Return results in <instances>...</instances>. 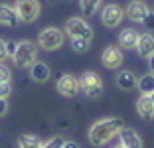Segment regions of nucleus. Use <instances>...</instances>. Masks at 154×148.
Instances as JSON below:
<instances>
[{
	"mask_svg": "<svg viewBox=\"0 0 154 148\" xmlns=\"http://www.w3.org/2000/svg\"><path fill=\"white\" fill-rule=\"evenodd\" d=\"M30 75H32V79L38 81V83H45V81L50 79L51 71L44 61H34L32 65H30Z\"/></svg>",
	"mask_w": 154,
	"mask_h": 148,
	"instance_id": "nucleus-13",
	"label": "nucleus"
},
{
	"mask_svg": "<svg viewBox=\"0 0 154 148\" xmlns=\"http://www.w3.org/2000/svg\"><path fill=\"white\" fill-rule=\"evenodd\" d=\"M115 81H117V87H119V89H122V91L134 89L136 83H138V79H136V75L132 71H121Z\"/></svg>",
	"mask_w": 154,
	"mask_h": 148,
	"instance_id": "nucleus-17",
	"label": "nucleus"
},
{
	"mask_svg": "<svg viewBox=\"0 0 154 148\" xmlns=\"http://www.w3.org/2000/svg\"><path fill=\"white\" fill-rule=\"evenodd\" d=\"M14 10L18 14L20 22H34L40 14V2L38 0H16Z\"/></svg>",
	"mask_w": 154,
	"mask_h": 148,
	"instance_id": "nucleus-6",
	"label": "nucleus"
},
{
	"mask_svg": "<svg viewBox=\"0 0 154 148\" xmlns=\"http://www.w3.org/2000/svg\"><path fill=\"white\" fill-rule=\"evenodd\" d=\"M115 148H127V146H122V144H119V146H115Z\"/></svg>",
	"mask_w": 154,
	"mask_h": 148,
	"instance_id": "nucleus-32",
	"label": "nucleus"
},
{
	"mask_svg": "<svg viewBox=\"0 0 154 148\" xmlns=\"http://www.w3.org/2000/svg\"><path fill=\"white\" fill-rule=\"evenodd\" d=\"M101 20H103V24L107 28H117L119 24H121V20H122V8L117 6V4L105 6L103 14H101Z\"/></svg>",
	"mask_w": 154,
	"mask_h": 148,
	"instance_id": "nucleus-8",
	"label": "nucleus"
},
{
	"mask_svg": "<svg viewBox=\"0 0 154 148\" xmlns=\"http://www.w3.org/2000/svg\"><path fill=\"white\" fill-rule=\"evenodd\" d=\"M0 24H2V26H12V28H16L20 24L18 14H16V10H14L12 6L0 4Z\"/></svg>",
	"mask_w": 154,
	"mask_h": 148,
	"instance_id": "nucleus-16",
	"label": "nucleus"
},
{
	"mask_svg": "<svg viewBox=\"0 0 154 148\" xmlns=\"http://www.w3.org/2000/svg\"><path fill=\"white\" fill-rule=\"evenodd\" d=\"M150 10H148V6L144 4V2H140V0H134V2H131L128 4V8H127V16L132 20V22H140L142 24V20L146 18V14H148Z\"/></svg>",
	"mask_w": 154,
	"mask_h": 148,
	"instance_id": "nucleus-11",
	"label": "nucleus"
},
{
	"mask_svg": "<svg viewBox=\"0 0 154 148\" xmlns=\"http://www.w3.org/2000/svg\"><path fill=\"white\" fill-rule=\"evenodd\" d=\"M136 85H138V89H140L142 95L154 93V73H146V75H142Z\"/></svg>",
	"mask_w": 154,
	"mask_h": 148,
	"instance_id": "nucleus-18",
	"label": "nucleus"
},
{
	"mask_svg": "<svg viewBox=\"0 0 154 148\" xmlns=\"http://www.w3.org/2000/svg\"><path fill=\"white\" fill-rule=\"evenodd\" d=\"M57 91H59V95H63V97H67V99L77 97V93L81 91V87H79V79H75V77L69 75V73L61 75L57 79Z\"/></svg>",
	"mask_w": 154,
	"mask_h": 148,
	"instance_id": "nucleus-7",
	"label": "nucleus"
},
{
	"mask_svg": "<svg viewBox=\"0 0 154 148\" xmlns=\"http://www.w3.org/2000/svg\"><path fill=\"white\" fill-rule=\"evenodd\" d=\"M16 48H18V44H16V42H6V49H8V55H10V57L14 55Z\"/></svg>",
	"mask_w": 154,
	"mask_h": 148,
	"instance_id": "nucleus-27",
	"label": "nucleus"
},
{
	"mask_svg": "<svg viewBox=\"0 0 154 148\" xmlns=\"http://www.w3.org/2000/svg\"><path fill=\"white\" fill-rule=\"evenodd\" d=\"M148 65H150V73H154V54L148 57Z\"/></svg>",
	"mask_w": 154,
	"mask_h": 148,
	"instance_id": "nucleus-30",
	"label": "nucleus"
},
{
	"mask_svg": "<svg viewBox=\"0 0 154 148\" xmlns=\"http://www.w3.org/2000/svg\"><path fill=\"white\" fill-rule=\"evenodd\" d=\"M6 111H8V103H6L4 97H0V117H4Z\"/></svg>",
	"mask_w": 154,
	"mask_h": 148,
	"instance_id": "nucleus-28",
	"label": "nucleus"
},
{
	"mask_svg": "<svg viewBox=\"0 0 154 148\" xmlns=\"http://www.w3.org/2000/svg\"><path fill=\"white\" fill-rule=\"evenodd\" d=\"M138 32L132 30V28H128V30H122L121 34H119V45L125 49H134L136 44H138Z\"/></svg>",
	"mask_w": 154,
	"mask_h": 148,
	"instance_id": "nucleus-15",
	"label": "nucleus"
},
{
	"mask_svg": "<svg viewBox=\"0 0 154 148\" xmlns=\"http://www.w3.org/2000/svg\"><path fill=\"white\" fill-rule=\"evenodd\" d=\"M65 144V138H61V136H54V138H50L48 142L42 144V148H63Z\"/></svg>",
	"mask_w": 154,
	"mask_h": 148,
	"instance_id": "nucleus-22",
	"label": "nucleus"
},
{
	"mask_svg": "<svg viewBox=\"0 0 154 148\" xmlns=\"http://www.w3.org/2000/svg\"><path fill=\"white\" fill-rule=\"evenodd\" d=\"M101 6V0H81V12L83 16H93L97 8Z\"/></svg>",
	"mask_w": 154,
	"mask_h": 148,
	"instance_id": "nucleus-20",
	"label": "nucleus"
},
{
	"mask_svg": "<svg viewBox=\"0 0 154 148\" xmlns=\"http://www.w3.org/2000/svg\"><path fill=\"white\" fill-rule=\"evenodd\" d=\"M136 111H138L140 119H144V121H152V119H154V103H152V99H150V95H142V97L138 99Z\"/></svg>",
	"mask_w": 154,
	"mask_h": 148,
	"instance_id": "nucleus-12",
	"label": "nucleus"
},
{
	"mask_svg": "<svg viewBox=\"0 0 154 148\" xmlns=\"http://www.w3.org/2000/svg\"><path fill=\"white\" fill-rule=\"evenodd\" d=\"M18 148H42V142L32 134H22L18 138Z\"/></svg>",
	"mask_w": 154,
	"mask_h": 148,
	"instance_id": "nucleus-19",
	"label": "nucleus"
},
{
	"mask_svg": "<svg viewBox=\"0 0 154 148\" xmlns=\"http://www.w3.org/2000/svg\"><path fill=\"white\" fill-rule=\"evenodd\" d=\"M79 87H81V91L91 99H97V97L103 95V81H101V77L97 75L95 71L83 73L81 79H79Z\"/></svg>",
	"mask_w": 154,
	"mask_h": 148,
	"instance_id": "nucleus-4",
	"label": "nucleus"
},
{
	"mask_svg": "<svg viewBox=\"0 0 154 148\" xmlns=\"http://www.w3.org/2000/svg\"><path fill=\"white\" fill-rule=\"evenodd\" d=\"M119 138H121V144L127 148H142V138L132 128H125L122 126L119 130Z\"/></svg>",
	"mask_w": 154,
	"mask_h": 148,
	"instance_id": "nucleus-10",
	"label": "nucleus"
},
{
	"mask_svg": "<svg viewBox=\"0 0 154 148\" xmlns=\"http://www.w3.org/2000/svg\"><path fill=\"white\" fill-rule=\"evenodd\" d=\"M136 49H138V55H140V57L148 59L150 55L154 54V36H150V34H142V36L138 38Z\"/></svg>",
	"mask_w": 154,
	"mask_h": 148,
	"instance_id": "nucleus-14",
	"label": "nucleus"
},
{
	"mask_svg": "<svg viewBox=\"0 0 154 148\" xmlns=\"http://www.w3.org/2000/svg\"><path fill=\"white\" fill-rule=\"evenodd\" d=\"M63 32L59 30V28H45V30L40 32V36H38V45L45 51H55L63 45Z\"/></svg>",
	"mask_w": 154,
	"mask_h": 148,
	"instance_id": "nucleus-2",
	"label": "nucleus"
},
{
	"mask_svg": "<svg viewBox=\"0 0 154 148\" xmlns=\"http://www.w3.org/2000/svg\"><path fill=\"white\" fill-rule=\"evenodd\" d=\"M65 34H69L71 38H83V40H93V30L83 18H69L65 22Z\"/></svg>",
	"mask_w": 154,
	"mask_h": 148,
	"instance_id": "nucleus-5",
	"label": "nucleus"
},
{
	"mask_svg": "<svg viewBox=\"0 0 154 148\" xmlns=\"http://www.w3.org/2000/svg\"><path fill=\"white\" fill-rule=\"evenodd\" d=\"M150 99H152V103H154V93H150Z\"/></svg>",
	"mask_w": 154,
	"mask_h": 148,
	"instance_id": "nucleus-31",
	"label": "nucleus"
},
{
	"mask_svg": "<svg viewBox=\"0 0 154 148\" xmlns=\"http://www.w3.org/2000/svg\"><path fill=\"white\" fill-rule=\"evenodd\" d=\"M10 77H12L10 69L6 67V65H2V63H0V81H10Z\"/></svg>",
	"mask_w": 154,
	"mask_h": 148,
	"instance_id": "nucleus-24",
	"label": "nucleus"
},
{
	"mask_svg": "<svg viewBox=\"0 0 154 148\" xmlns=\"http://www.w3.org/2000/svg\"><path fill=\"white\" fill-rule=\"evenodd\" d=\"M101 61H103V65L107 69H117L122 63V51L117 45H109V48H105L103 55H101Z\"/></svg>",
	"mask_w": 154,
	"mask_h": 148,
	"instance_id": "nucleus-9",
	"label": "nucleus"
},
{
	"mask_svg": "<svg viewBox=\"0 0 154 148\" xmlns=\"http://www.w3.org/2000/svg\"><path fill=\"white\" fill-rule=\"evenodd\" d=\"M71 49L77 54H85L89 49V40H83V38H71Z\"/></svg>",
	"mask_w": 154,
	"mask_h": 148,
	"instance_id": "nucleus-21",
	"label": "nucleus"
},
{
	"mask_svg": "<svg viewBox=\"0 0 154 148\" xmlns=\"http://www.w3.org/2000/svg\"><path fill=\"white\" fill-rule=\"evenodd\" d=\"M12 93V85H10V81H0V97H8Z\"/></svg>",
	"mask_w": 154,
	"mask_h": 148,
	"instance_id": "nucleus-23",
	"label": "nucleus"
},
{
	"mask_svg": "<svg viewBox=\"0 0 154 148\" xmlns=\"http://www.w3.org/2000/svg\"><path fill=\"white\" fill-rule=\"evenodd\" d=\"M6 57H10V55H8V49H6V42L0 40V63L4 61Z\"/></svg>",
	"mask_w": 154,
	"mask_h": 148,
	"instance_id": "nucleus-26",
	"label": "nucleus"
},
{
	"mask_svg": "<svg viewBox=\"0 0 154 148\" xmlns=\"http://www.w3.org/2000/svg\"><path fill=\"white\" fill-rule=\"evenodd\" d=\"M12 59H14V63H16L18 67H28V65H32L34 61H38L36 44H32V42H18V48H16V51H14Z\"/></svg>",
	"mask_w": 154,
	"mask_h": 148,
	"instance_id": "nucleus-3",
	"label": "nucleus"
},
{
	"mask_svg": "<svg viewBox=\"0 0 154 148\" xmlns=\"http://www.w3.org/2000/svg\"><path fill=\"white\" fill-rule=\"evenodd\" d=\"M63 148H79V144H77V142H71V140H65Z\"/></svg>",
	"mask_w": 154,
	"mask_h": 148,
	"instance_id": "nucleus-29",
	"label": "nucleus"
},
{
	"mask_svg": "<svg viewBox=\"0 0 154 148\" xmlns=\"http://www.w3.org/2000/svg\"><path fill=\"white\" fill-rule=\"evenodd\" d=\"M142 24H144L148 30H154V12H148V14H146V18L142 20Z\"/></svg>",
	"mask_w": 154,
	"mask_h": 148,
	"instance_id": "nucleus-25",
	"label": "nucleus"
},
{
	"mask_svg": "<svg viewBox=\"0 0 154 148\" xmlns=\"http://www.w3.org/2000/svg\"><path fill=\"white\" fill-rule=\"evenodd\" d=\"M121 128H122L121 119H101L89 128V140L93 146H103L113 136H117Z\"/></svg>",
	"mask_w": 154,
	"mask_h": 148,
	"instance_id": "nucleus-1",
	"label": "nucleus"
}]
</instances>
